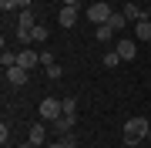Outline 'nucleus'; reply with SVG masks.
<instances>
[{
	"label": "nucleus",
	"mask_w": 151,
	"mask_h": 148,
	"mask_svg": "<svg viewBox=\"0 0 151 148\" xmlns=\"http://www.w3.org/2000/svg\"><path fill=\"white\" fill-rule=\"evenodd\" d=\"M114 51L121 54V61H134V54H138V44H134V40H128V37H121L118 44H114Z\"/></svg>",
	"instance_id": "obj_6"
},
{
	"label": "nucleus",
	"mask_w": 151,
	"mask_h": 148,
	"mask_svg": "<svg viewBox=\"0 0 151 148\" xmlns=\"http://www.w3.org/2000/svg\"><path fill=\"white\" fill-rule=\"evenodd\" d=\"M27 77H30L27 67H20V64L7 67V84H10V88H24V84H27Z\"/></svg>",
	"instance_id": "obj_4"
},
{
	"label": "nucleus",
	"mask_w": 151,
	"mask_h": 148,
	"mask_svg": "<svg viewBox=\"0 0 151 148\" xmlns=\"http://www.w3.org/2000/svg\"><path fill=\"white\" fill-rule=\"evenodd\" d=\"M17 64L27 67V71H34V67L40 64V54H37L34 47H24V51H17Z\"/></svg>",
	"instance_id": "obj_5"
},
{
	"label": "nucleus",
	"mask_w": 151,
	"mask_h": 148,
	"mask_svg": "<svg viewBox=\"0 0 151 148\" xmlns=\"http://www.w3.org/2000/svg\"><path fill=\"white\" fill-rule=\"evenodd\" d=\"M134 37L145 40V44H151V17H145V20L134 24Z\"/></svg>",
	"instance_id": "obj_11"
},
{
	"label": "nucleus",
	"mask_w": 151,
	"mask_h": 148,
	"mask_svg": "<svg viewBox=\"0 0 151 148\" xmlns=\"http://www.w3.org/2000/svg\"><path fill=\"white\" fill-rule=\"evenodd\" d=\"M20 10H30V0H20Z\"/></svg>",
	"instance_id": "obj_25"
},
{
	"label": "nucleus",
	"mask_w": 151,
	"mask_h": 148,
	"mask_svg": "<svg viewBox=\"0 0 151 148\" xmlns=\"http://www.w3.org/2000/svg\"><path fill=\"white\" fill-rule=\"evenodd\" d=\"M74 125H77V115H60V118L54 121L57 135H70V131H74Z\"/></svg>",
	"instance_id": "obj_8"
},
{
	"label": "nucleus",
	"mask_w": 151,
	"mask_h": 148,
	"mask_svg": "<svg viewBox=\"0 0 151 148\" xmlns=\"http://www.w3.org/2000/svg\"><path fill=\"white\" fill-rule=\"evenodd\" d=\"M47 148H77V138H74V131H70V135H60V142L47 145Z\"/></svg>",
	"instance_id": "obj_15"
},
{
	"label": "nucleus",
	"mask_w": 151,
	"mask_h": 148,
	"mask_svg": "<svg viewBox=\"0 0 151 148\" xmlns=\"http://www.w3.org/2000/svg\"><path fill=\"white\" fill-rule=\"evenodd\" d=\"M81 0H60V7H77Z\"/></svg>",
	"instance_id": "obj_24"
},
{
	"label": "nucleus",
	"mask_w": 151,
	"mask_h": 148,
	"mask_svg": "<svg viewBox=\"0 0 151 148\" xmlns=\"http://www.w3.org/2000/svg\"><path fill=\"white\" fill-rule=\"evenodd\" d=\"M148 131H151L148 118H128V121H124L121 138H124V145H131V148H134L138 142H145V138H148Z\"/></svg>",
	"instance_id": "obj_1"
},
{
	"label": "nucleus",
	"mask_w": 151,
	"mask_h": 148,
	"mask_svg": "<svg viewBox=\"0 0 151 148\" xmlns=\"http://www.w3.org/2000/svg\"><path fill=\"white\" fill-rule=\"evenodd\" d=\"M0 64H4V71H7V67H14V64H17V51H7V47H4V54H0Z\"/></svg>",
	"instance_id": "obj_16"
},
{
	"label": "nucleus",
	"mask_w": 151,
	"mask_h": 148,
	"mask_svg": "<svg viewBox=\"0 0 151 148\" xmlns=\"http://www.w3.org/2000/svg\"><path fill=\"white\" fill-rule=\"evenodd\" d=\"M0 142H4V145L10 142V128H7V121H4V125H0Z\"/></svg>",
	"instance_id": "obj_23"
},
{
	"label": "nucleus",
	"mask_w": 151,
	"mask_h": 148,
	"mask_svg": "<svg viewBox=\"0 0 151 148\" xmlns=\"http://www.w3.org/2000/svg\"><path fill=\"white\" fill-rule=\"evenodd\" d=\"M101 61H104V67H118V64H121V54H118V51H108Z\"/></svg>",
	"instance_id": "obj_18"
},
{
	"label": "nucleus",
	"mask_w": 151,
	"mask_h": 148,
	"mask_svg": "<svg viewBox=\"0 0 151 148\" xmlns=\"http://www.w3.org/2000/svg\"><path fill=\"white\" fill-rule=\"evenodd\" d=\"M0 10L10 14V10H20V0H0Z\"/></svg>",
	"instance_id": "obj_20"
},
{
	"label": "nucleus",
	"mask_w": 151,
	"mask_h": 148,
	"mask_svg": "<svg viewBox=\"0 0 151 148\" xmlns=\"http://www.w3.org/2000/svg\"><path fill=\"white\" fill-rule=\"evenodd\" d=\"M94 37L101 40V44H111V40H114V27H111V24H101V27L94 30Z\"/></svg>",
	"instance_id": "obj_13"
},
{
	"label": "nucleus",
	"mask_w": 151,
	"mask_h": 148,
	"mask_svg": "<svg viewBox=\"0 0 151 148\" xmlns=\"http://www.w3.org/2000/svg\"><path fill=\"white\" fill-rule=\"evenodd\" d=\"M124 148H131V145H124Z\"/></svg>",
	"instance_id": "obj_27"
},
{
	"label": "nucleus",
	"mask_w": 151,
	"mask_h": 148,
	"mask_svg": "<svg viewBox=\"0 0 151 148\" xmlns=\"http://www.w3.org/2000/svg\"><path fill=\"white\" fill-rule=\"evenodd\" d=\"M27 142H30L34 148H40V145H47V128H44V125H34L30 131H27Z\"/></svg>",
	"instance_id": "obj_9"
},
{
	"label": "nucleus",
	"mask_w": 151,
	"mask_h": 148,
	"mask_svg": "<svg viewBox=\"0 0 151 148\" xmlns=\"http://www.w3.org/2000/svg\"><path fill=\"white\" fill-rule=\"evenodd\" d=\"M57 20H60V27H74L77 24V7H60V14H57Z\"/></svg>",
	"instance_id": "obj_10"
},
{
	"label": "nucleus",
	"mask_w": 151,
	"mask_h": 148,
	"mask_svg": "<svg viewBox=\"0 0 151 148\" xmlns=\"http://www.w3.org/2000/svg\"><path fill=\"white\" fill-rule=\"evenodd\" d=\"M148 17H151V4H148Z\"/></svg>",
	"instance_id": "obj_26"
},
{
	"label": "nucleus",
	"mask_w": 151,
	"mask_h": 148,
	"mask_svg": "<svg viewBox=\"0 0 151 148\" xmlns=\"http://www.w3.org/2000/svg\"><path fill=\"white\" fill-rule=\"evenodd\" d=\"M40 64H44V67L57 64V61H54V51H40Z\"/></svg>",
	"instance_id": "obj_21"
},
{
	"label": "nucleus",
	"mask_w": 151,
	"mask_h": 148,
	"mask_svg": "<svg viewBox=\"0 0 151 148\" xmlns=\"http://www.w3.org/2000/svg\"><path fill=\"white\" fill-rule=\"evenodd\" d=\"M60 108L64 115H77V98H60Z\"/></svg>",
	"instance_id": "obj_19"
},
{
	"label": "nucleus",
	"mask_w": 151,
	"mask_h": 148,
	"mask_svg": "<svg viewBox=\"0 0 151 148\" xmlns=\"http://www.w3.org/2000/svg\"><path fill=\"white\" fill-rule=\"evenodd\" d=\"M111 4H104V0H101V4H91V7H87V20H91V24H97V27H101V24H108L111 20Z\"/></svg>",
	"instance_id": "obj_2"
},
{
	"label": "nucleus",
	"mask_w": 151,
	"mask_h": 148,
	"mask_svg": "<svg viewBox=\"0 0 151 148\" xmlns=\"http://www.w3.org/2000/svg\"><path fill=\"white\" fill-rule=\"evenodd\" d=\"M34 27H37L34 10H20V17H17V30H34Z\"/></svg>",
	"instance_id": "obj_12"
},
{
	"label": "nucleus",
	"mask_w": 151,
	"mask_h": 148,
	"mask_svg": "<svg viewBox=\"0 0 151 148\" xmlns=\"http://www.w3.org/2000/svg\"><path fill=\"white\" fill-rule=\"evenodd\" d=\"M60 74H64V67H60V64H50V67H47V77H50V81H57Z\"/></svg>",
	"instance_id": "obj_22"
},
{
	"label": "nucleus",
	"mask_w": 151,
	"mask_h": 148,
	"mask_svg": "<svg viewBox=\"0 0 151 148\" xmlns=\"http://www.w3.org/2000/svg\"><path fill=\"white\" fill-rule=\"evenodd\" d=\"M108 24H111V27H114V30H124V24H128V17H124L121 10H114V14H111V20H108Z\"/></svg>",
	"instance_id": "obj_17"
},
{
	"label": "nucleus",
	"mask_w": 151,
	"mask_h": 148,
	"mask_svg": "<svg viewBox=\"0 0 151 148\" xmlns=\"http://www.w3.org/2000/svg\"><path fill=\"white\" fill-rule=\"evenodd\" d=\"M30 37H34V44H44V40L50 37V27H47V24H37V27L30 30Z\"/></svg>",
	"instance_id": "obj_14"
},
{
	"label": "nucleus",
	"mask_w": 151,
	"mask_h": 148,
	"mask_svg": "<svg viewBox=\"0 0 151 148\" xmlns=\"http://www.w3.org/2000/svg\"><path fill=\"white\" fill-rule=\"evenodd\" d=\"M121 14L128 17V20H134V24H138V20H145V17H148V7H138V4H124V7H121Z\"/></svg>",
	"instance_id": "obj_7"
},
{
	"label": "nucleus",
	"mask_w": 151,
	"mask_h": 148,
	"mask_svg": "<svg viewBox=\"0 0 151 148\" xmlns=\"http://www.w3.org/2000/svg\"><path fill=\"white\" fill-rule=\"evenodd\" d=\"M60 115H64V108H60V98H44V101H40V118H44V121H50V125H54Z\"/></svg>",
	"instance_id": "obj_3"
}]
</instances>
